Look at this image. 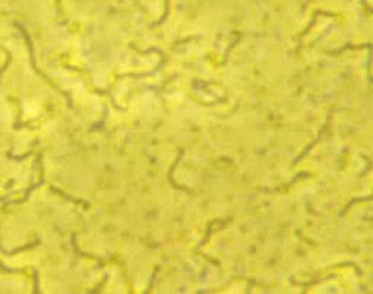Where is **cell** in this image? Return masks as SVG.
<instances>
[{"mask_svg": "<svg viewBox=\"0 0 373 294\" xmlns=\"http://www.w3.org/2000/svg\"><path fill=\"white\" fill-rule=\"evenodd\" d=\"M19 29H20V32L24 34V37H25V41H27V46H28V50H29V57H31V64H32V69H34V72H35V73H37L39 77H42V79H44V80H46L48 85L51 86V87H53L54 91H57L58 94H61V95L64 96V98H66V101H67V104H69V106H72V98H70V95H69L67 92H64L63 89H60V87H58V86L56 85V83H54V82H53V80H51V79H50L47 75H44V72H42V70H41L38 66H37V61H35V56H34V46H32V39H31V37L28 35V32H27L25 29L22 28V27H19Z\"/></svg>", "mask_w": 373, "mask_h": 294, "instance_id": "obj_1", "label": "cell"}, {"mask_svg": "<svg viewBox=\"0 0 373 294\" xmlns=\"http://www.w3.org/2000/svg\"><path fill=\"white\" fill-rule=\"evenodd\" d=\"M50 188L54 191L56 194H58V195H61V197H64L66 199H69V201H73L75 204H79V206H85L86 209H89V204H86L85 201H82V199H79V198H75V197H72V195H67L64 191L58 190V188H54V187H50Z\"/></svg>", "mask_w": 373, "mask_h": 294, "instance_id": "obj_2", "label": "cell"}, {"mask_svg": "<svg viewBox=\"0 0 373 294\" xmlns=\"http://www.w3.org/2000/svg\"><path fill=\"white\" fill-rule=\"evenodd\" d=\"M3 51H5V54H6V61H5L3 67L0 69V79H2V76H3V73L6 72V69L10 66V63H12V56H10L9 51H8V50H5V48H3Z\"/></svg>", "mask_w": 373, "mask_h": 294, "instance_id": "obj_3", "label": "cell"}]
</instances>
